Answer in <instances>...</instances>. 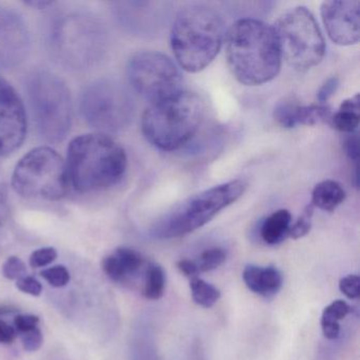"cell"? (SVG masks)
I'll use <instances>...</instances> for the list:
<instances>
[{
    "label": "cell",
    "instance_id": "obj_1",
    "mask_svg": "<svg viewBox=\"0 0 360 360\" xmlns=\"http://www.w3.org/2000/svg\"><path fill=\"white\" fill-rule=\"evenodd\" d=\"M224 41L227 66L240 84L260 86L277 77L282 56L273 27L241 18L229 27Z\"/></svg>",
    "mask_w": 360,
    "mask_h": 360
},
{
    "label": "cell",
    "instance_id": "obj_2",
    "mask_svg": "<svg viewBox=\"0 0 360 360\" xmlns=\"http://www.w3.org/2000/svg\"><path fill=\"white\" fill-rule=\"evenodd\" d=\"M70 186L82 193L115 186L127 169L125 149L109 134H82L71 141L67 153Z\"/></svg>",
    "mask_w": 360,
    "mask_h": 360
},
{
    "label": "cell",
    "instance_id": "obj_3",
    "mask_svg": "<svg viewBox=\"0 0 360 360\" xmlns=\"http://www.w3.org/2000/svg\"><path fill=\"white\" fill-rule=\"evenodd\" d=\"M222 15L214 8L193 4L174 18L170 45L181 68L197 73L207 68L222 48L225 37Z\"/></svg>",
    "mask_w": 360,
    "mask_h": 360
},
{
    "label": "cell",
    "instance_id": "obj_4",
    "mask_svg": "<svg viewBox=\"0 0 360 360\" xmlns=\"http://www.w3.org/2000/svg\"><path fill=\"white\" fill-rule=\"evenodd\" d=\"M205 105L195 92L180 90L150 103L142 117V132L155 148L174 151L188 144L199 132Z\"/></svg>",
    "mask_w": 360,
    "mask_h": 360
},
{
    "label": "cell",
    "instance_id": "obj_5",
    "mask_svg": "<svg viewBox=\"0 0 360 360\" xmlns=\"http://www.w3.org/2000/svg\"><path fill=\"white\" fill-rule=\"evenodd\" d=\"M27 98L35 127L48 143H60L72 125V100L67 84L54 73L37 70L26 82Z\"/></svg>",
    "mask_w": 360,
    "mask_h": 360
},
{
    "label": "cell",
    "instance_id": "obj_6",
    "mask_svg": "<svg viewBox=\"0 0 360 360\" xmlns=\"http://www.w3.org/2000/svg\"><path fill=\"white\" fill-rule=\"evenodd\" d=\"M245 181H229L217 185L174 206L153 225V237L157 239H174L201 229L221 210L235 203L245 193Z\"/></svg>",
    "mask_w": 360,
    "mask_h": 360
},
{
    "label": "cell",
    "instance_id": "obj_7",
    "mask_svg": "<svg viewBox=\"0 0 360 360\" xmlns=\"http://www.w3.org/2000/svg\"><path fill=\"white\" fill-rule=\"evenodd\" d=\"M12 187L25 199L60 201L71 187L66 162L51 147H37L16 164Z\"/></svg>",
    "mask_w": 360,
    "mask_h": 360
},
{
    "label": "cell",
    "instance_id": "obj_8",
    "mask_svg": "<svg viewBox=\"0 0 360 360\" xmlns=\"http://www.w3.org/2000/svg\"><path fill=\"white\" fill-rule=\"evenodd\" d=\"M282 60L290 68L304 72L318 66L326 54V43L309 10L296 7L280 16L273 26Z\"/></svg>",
    "mask_w": 360,
    "mask_h": 360
},
{
    "label": "cell",
    "instance_id": "obj_9",
    "mask_svg": "<svg viewBox=\"0 0 360 360\" xmlns=\"http://www.w3.org/2000/svg\"><path fill=\"white\" fill-rule=\"evenodd\" d=\"M105 32L96 18L84 14L64 16L51 33L53 52L63 64L75 69L94 66L105 50Z\"/></svg>",
    "mask_w": 360,
    "mask_h": 360
},
{
    "label": "cell",
    "instance_id": "obj_10",
    "mask_svg": "<svg viewBox=\"0 0 360 360\" xmlns=\"http://www.w3.org/2000/svg\"><path fill=\"white\" fill-rule=\"evenodd\" d=\"M82 117L88 125L101 134L122 131L134 117V101L122 84L113 79L92 82L82 92Z\"/></svg>",
    "mask_w": 360,
    "mask_h": 360
},
{
    "label": "cell",
    "instance_id": "obj_11",
    "mask_svg": "<svg viewBox=\"0 0 360 360\" xmlns=\"http://www.w3.org/2000/svg\"><path fill=\"white\" fill-rule=\"evenodd\" d=\"M130 85L150 103L182 90V75L176 65L160 52H139L127 65Z\"/></svg>",
    "mask_w": 360,
    "mask_h": 360
},
{
    "label": "cell",
    "instance_id": "obj_12",
    "mask_svg": "<svg viewBox=\"0 0 360 360\" xmlns=\"http://www.w3.org/2000/svg\"><path fill=\"white\" fill-rule=\"evenodd\" d=\"M26 134L24 103L13 86L0 77V155L7 157L18 150Z\"/></svg>",
    "mask_w": 360,
    "mask_h": 360
},
{
    "label": "cell",
    "instance_id": "obj_13",
    "mask_svg": "<svg viewBox=\"0 0 360 360\" xmlns=\"http://www.w3.org/2000/svg\"><path fill=\"white\" fill-rule=\"evenodd\" d=\"M30 34L24 18L9 8H0V69L20 66L28 56Z\"/></svg>",
    "mask_w": 360,
    "mask_h": 360
},
{
    "label": "cell",
    "instance_id": "obj_14",
    "mask_svg": "<svg viewBox=\"0 0 360 360\" xmlns=\"http://www.w3.org/2000/svg\"><path fill=\"white\" fill-rule=\"evenodd\" d=\"M320 13L328 37L335 44L352 46L359 41L360 1H324Z\"/></svg>",
    "mask_w": 360,
    "mask_h": 360
},
{
    "label": "cell",
    "instance_id": "obj_15",
    "mask_svg": "<svg viewBox=\"0 0 360 360\" xmlns=\"http://www.w3.org/2000/svg\"><path fill=\"white\" fill-rule=\"evenodd\" d=\"M144 257L138 250L130 248H119L113 254L105 257L103 271L111 280L124 282L140 274L145 266Z\"/></svg>",
    "mask_w": 360,
    "mask_h": 360
},
{
    "label": "cell",
    "instance_id": "obj_16",
    "mask_svg": "<svg viewBox=\"0 0 360 360\" xmlns=\"http://www.w3.org/2000/svg\"><path fill=\"white\" fill-rule=\"evenodd\" d=\"M242 277L248 290L263 298H273L283 285V275L273 265H248L243 269Z\"/></svg>",
    "mask_w": 360,
    "mask_h": 360
},
{
    "label": "cell",
    "instance_id": "obj_17",
    "mask_svg": "<svg viewBox=\"0 0 360 360\" xmlns=\"http://www.w3.org/2000/svg\"><path fill=\"white\" fill-rule=\"evenodd\" d=\"M292 214L288 210H278L263 221L260 227L261 239L269 245H277L288 237Z\"/></svg>",
    "mask_w": 360,
    "mask_h": 360
},
{
    "label": "cell",
    "instance_id": "obj_18",
    "mask_svg": "<svg viewBox=\"0 0 360 360\" xmlns=\"http://www.w3.org/2000/svg\"><path fill=\"white\" fill-rule=\"evenodd\" d=\"M345 191L336 181L326 180L318 183L311 191V205L324 212H332L343 203Z\"/></svg>",
    "mask_w": 360,
    "mask_h": 360
},
{
    "label": "cell",
    "instance_id": "obj_19",
    "mask_svg": "<svg viewBox=\"0 0 360 360\" xmlns=\"http://www.w3.org/2000/svg\"><path fill=\"white\" fill-rule=\"evenodd\" d=\"M360 120L359 94L341 103L340 107L330 117V125L345 134L357 131Z\"/></svg>",
    "mask_w": 360,
    "mask_h": 360
},
{
    "label": "cell",
    "instance_id": "obj_20",
    "mask_svg": "<svg viewBox=\"0 0 360 360\" xmlns=\"http://www.w3.org/2000/svg\"><path fill=\"white\" fill-rule=\"evenodd\" d=\"M351 313V307L345 300L333 301L324 307L321 316L322 334L328 340H336L340 336V320Z\"/></svg>",
    "mask_w": 360,
    "mask_h": 360
},
{
    "label": "cell",
    "instance_id": "obj_21",
    "mask_svg": "<svg viewBox=\"0 0 360 360\" xmlns=\"http://www.w3.org/2000/svg\"><path fill=\"white\" fill-rule=\"evenodd\" d=\"M166 274L157 263H149L145 269L143 296L148 300H159L165 292Z\"/></svg>",
    "mask_w": 360,
    "mask_h": 360
},
{
    "label": "cell",
    "instance_id": "obj_22",
    "mask_svg": "<svg viewBox=\"0 0 360 360\" xmlns=\"http://www.w3.org/2000/svg\"><path fill=\"white\" fill-rule=\"evenodd\" d=\"M189 288L195 303L205 309L214 307L221 297V292L216 286L199 277L191 279Z\"/></svg>",
    "mask_w": 360,
    "mask_h": 360
},
{
    "label": "cell",
    "instance_id": "obj_23",
    "mask_svg": "<svg viewBox=\"0 0 360 360\" xmlns=\"http://www.w3.org/2000/svg\"><path fill=\"white\" fill-rule=\"evenodd\" d=\"M332 108L328 105L313 104L309 106L300 105L297 113V126H316L319 124H330Z\"/></svg>",
    "mask_w": 360,
    "mask_h": 360
},
{
    "label": "cell",
    "instance_id": "obj_24",
    "mask_svg": "<svg viewBox=\"0 0 360 360\" xmlns=\"http://www.w3.org/2000/svg\"><path fill=\"white\" fill-rule=\"evenodd\" d=\"M300 104L295 98H286L280 101L274 109V119L286 129L297 127V113Z\"/></svg>",
    "mask_w": 360,
    "mask_h": 360
},
{
    "label": "cell",
    "instance_id": "obj_25",
    "mask_svg": "<svg viewBox=\"0 0 360 360\" xmlns=\"http://www.w3.org/2000/svg\"><path fill=\"white\" fill-rule=\"evenodd\" d=\"M227 252L222 248H212L204 250L195 261L200 273L214 271L220 267L226 261Z\"/></svg>",
    "mask_w": 360,
    "mask_h": 360
},
{
    "label": "cell",
    "instance_id": "obj_26",
    "mask_svg": "<svg viewBox=\"0 0 360 360\" xmlns=\"http://www.w3.org/2000/svg\"><path fill=\"white\" fill-rule=\"evenodd\" d=\"M314 207L311 204L305 206L303 212H301L299 218L297 219L296 222L294 224L290 225V233H288V237L292 238L294 240L301 239V238L305 237L307 233L311 231V222H313L314 216Z\"/></svg>",
    "mask_w": 360,
    "mask_h": 360
},
{
    "label": "cell",
    "instance_id": "obj_27",
    "mask_svg": "<svg viewBox=\"0 0 360 360\" xmlns=\"http://www.w3.org/2000/svg\"><path fill=\"white\" fill-rule=\"evenodd\" d=\"M41 275L53 288H63L70 281V273L64 265H56L44 269Z\"/></svg>",
    "mask_w": 360,
    "mask_h": 360
},
{
    "label": "cell",
    "instance_id": "obj_28",
    "mask_svg": "<svg viewBox=\"0 0 360 360\" xmlns=\"http://www.w3.org/2000/svg\"><path fill=\"white\" fill-rule=\"evenodd\" d=\"M1 273L6 279L18 280L27 275V266L22 259L12 256L9 257L4 263Z\"/></svg>",
    "mask_w": 360,
    "mask_h": 360
},
{
    "label": "cell",
    "instance_id": "obj_29",
    "mask_svg": "<svg viewBox=\"0 0 360 360\" xmlns=\"http://www.w3.org/2000/svg\"><path fill=\"white\" fill-rule=\"evenodd\" d=\"M56 258H58V252H56V248H43L31 254L29 263H30L31 266L39 269V267L51 264L52 262L56 260Z\"/></svg>",
    "mask_w": 360,
    "mask_h": 360
},
{
    "label": "cell",
    "instance_id": "obj_30",
    "mask_svg": "<svg viewBox=\"0 0 360 360\" xmlns=\"http://www.w3.org/2000/svg\"><path fill=\"white\" fill-rule=\"evenodd\" d=\"M339 290L349 299H358L360 296V278L356 274L342 277L339 281Z\"/></svg>",
    "mask_w": 360,
    "mask_h": 360
},
{
    "label": "cell",
    "instance_id": "obj_31",
    "mask_svg": "<svg viewBox=\"0 0 360 360\" xmlns=\"http://www.w3.org/2000/svg\"><path fill=\"white\" fill-rule=\"evenodd\" d=\"M16 288L25 294L34 297H39L43 292V286H41V282L35 278L27 275L16 280Z\"/></svg>",
    "mask_w": 360,
    "mask_h": 360
},
{
    "label": "cell",
    "instance_id": "obj_32",
    "mask_svg": "<svg viewBox=\"0 0 360 360\" xmlns=\"http://www.w3.org/2000/svg\"><path fill=\"white\" fill-rule=\"evenodd\" d=\"M22 341L25 351L37 352V349H41L44 342L41 330L39 328H35L34 330H30V332L25 333L22 335Z\"/></svg>",
    "mask_w": 360,
    "mask_h": 360
},
{
    "label": "cell",
    "instance_id": "obj_33",
    "mask_svg": "<svg viewBox=\"0 0 360 360\" xmlns=\"http://www.w3.org/2000/svg\"><path fill=\"white\" fill-rule=\"evenodd\" d=\"M339 87L338 77H333L326 79L317 92L318 104L326 105L328 101L336 94Z\"/></svg>",
    "mask_w": 360,
    "mask_h": 360
},
{
    "label": "cell",
    "instance_id": "obj_34",
    "mask_svg": "<svg viewBox=\"0 0 360 360\" xmlns=\"http://www.w3.org/2000/svg\"><path fill=\"white\" fill-rule=\"evenodd\" d=\"M39 317L37 315H18L14 318V328L20 334L30 332L39 326Z\"/></svg>",
    "mask_w": 360,
    "mask_h": 360
},
{
    "label": "cell",
    "instance_id": "obj_35",
    "mask_svg": "<svg viewBox=\"0 0 360 360\" xmlns=\"http://www.w3.org/2000/svg\"><path fill=\"white\" fill-rule=\"evenodd\" d=\"M343 149L349 160L357 162L358 157H359V138H358L357 131L345 134V140H343Z\"/></svg>",
    "mask_w": 360,
    "mask_h": 360
},
{
    "label": "cell",
    "instance_id": "obj_36",
    "mask_svg": "<svg viewBox=\"0 0 360 360\" xmlns=\"http://www.w3.org/2000/svg\"><path fill=\"white\" fill-rule=\"evenodd\" d=\"M10 217L9 188L7 185L0 184V226H3Z\"/></svg>",
    "mask_w": 360,
    "mask_h": 360
},
{
    "label": "cell",
    "instance_id": "obj_37",
    "mask_svg": "<svg viewBox=\"0 0 360 360\" xmlns=\"http://www.w3.org/2000/svg\"><path fill=\"white\" fill-rule=\"evenodd\" d=\"M18 336L14 326L4 320H0V345H11Z\"/></svg>",
    "mask_w": 360,
    "mask_h": 360
},
{
    "label": "cell",
    "instance_id": "obj_38",
    "mask_svg": "<svg viewBox=\"0 0 360 360\" xmlns=\"http://www.w3.org/2000/svg\"><path fill=\"white\" fill-rule=\"evenodd\" d=\"M176 267L185 277L189 278V279L198 277L200 274L195 261L188 260V259H182V260L178 261Z\"/></svg>",
    "mask_w": 360,
    "mask_h": 360
},
{
    "label": "cell",
    "instance_id": "obj_39",
    "mask_svg": "<svg viewBox=\"0 0 360 360\" xmlns=\"http://www.w3.org/2000/svg\"><path fill=\"white\" fill-rule=\"evenodd\" d=\"M56 1H47V0H31L26 1L25 5L37 10H47L56 5Z\"/></svg>",
    "mask_w": 360,
    "mask_h": 360
},
{
    "label": "cell",
    "instance_id": "obj_40",
    "mask_svg": "<svg viewBox=\"0 0 360 360\" xmlns=\"http://www.w3.org/2000/svg\"><path fill=\"white\" fill-rule=\"evenodd\" d=\"M16 311V309L11 307H0V316L7 315V314H11Z\"/></svg>",
    "mask_w": 360,
    "mask_h": 360
}]
</instances>
